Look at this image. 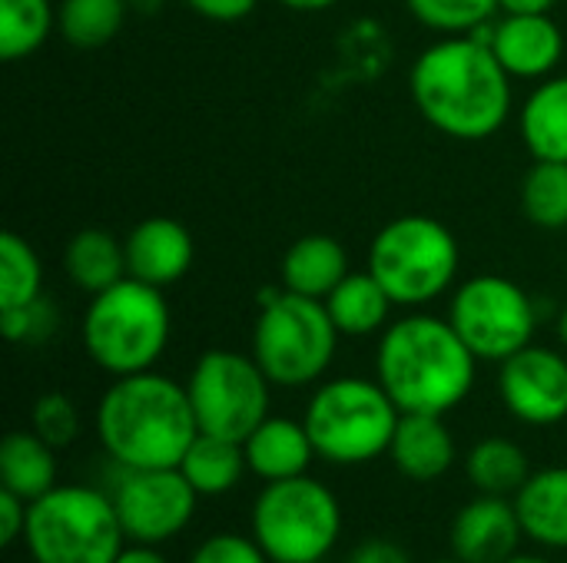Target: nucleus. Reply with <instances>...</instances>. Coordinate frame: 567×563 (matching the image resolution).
<instances>
[{
    "label": "nucleus",
    "mask_w": 567,
    "mask_h": 563,
    "mask_svg": "<svg viewBox=\"0 0 567 563\" xmlns=\"http://www.w3.org/2000/svg\"><path fill=\"white\" fill-rule=\"evenodd\" d=\"M27 514H30V504L23 498H17L13 491L0 488V541L7 548H13L17 541H23V534H27Z\"/></svg>",
    "instance_id": "35"
},
{
    "label": "nucleus",
    "mask_w": 567,
    "mask_h": 563,
    "mask_svg": "<svg viewBox=\"0 0 567 563\" xmlns=\"http://www.w3.org/2000/svg\"><path fill=\"white\" fill-rule=\"evenodd\" d=\"M123 249H126V272L156 289L179 282L196 256L189 229L169 216H150L136 222L123 239Z\"/></svg>",
    "instance_id": "16"
},
{
    "label": "nucleus",
    "mask_w": 567,
    "mask_h": 563,
    "mask_svg": "<svg viewBox=\"0 0 567 563\" xmlns=\"http://www.w3.org/2000/svg\"><path fill=\"white\" fill-rule=\"evenodd\" d=\"M339 338L322 299L269 289L259 295L249 355L276 388H309L332 368Z\"/></svg>",
    "instance_id": "5"
},
{
    "label": "nucleus",
    "mask_w": 567,
    "mask_h": 563,
    "mask_svg": "<svg viewBox=\"0 0 567 563\" xmlns=\"http://www.w3.org/2000/svg\"><path fill=\"white\" fill-rule=\"evenodd\" d=\"M409 93L432 129L462 143L495 136L515 106L508 70L472 33L425 46L409 70Z\"/></svg>",
    "instance_id": "1"
},
{
    "label": "nucleus",
    "mask_w": 567,
    "mask_h": 563,
    "mask_svg": "<svg viewBox=\"0 0 567 563\" xmlns=\"http://www.w3.org/2000/svg\"><path fill=\"white\" fill-rule=\"evenodd\" d=\"M558 338H561V345L567 348V305H565V312L558 315Z\"/></svg>",
    "instance_id": "43"
},
{
    "label": "nucleus",
    "mask_w": 567,
    "mask_h": 563,
    "mask_svg": "<svg viewBox=\"0 0 567 563\" xmlns=\"http://www.w3.org/2000/svg\"><path fill=\"white\" fill-rule=\"evenodd\" d=\"M405 7L422 27L442 37L475 33L482 23L495 20V13L502 10L498 0H405Z\"/></svg>",
    "instance_id": "31"
},
{
    "label": "nucleus",
    "mask_w": 567,
    "mask_h": 563,
    "mask_svg": "<svg viewBox=\"0 0 567 563\" xmlns=\"http://www.w3.org/2000/svg\"><path fill=\"white\" fill-rule=\"evenodd\" d=\"M389 458L409 481L429 484L445 478L458 458L455 435L445 425V415H402Z\"/></svg>",
    "instance_id": "18"
},
{
    "label": "nucleus",
    "mask_w": 567,
    "mask_h": 563,
    "mask_svg": "<svg viewBox=\"0 0 567 563\" xmlns=\"http://www.w3.org/2000/svg\"><path fill=\"white\" fill-rule=\"evenodd\" d=\"M130 13V0H60L56 30L70 46L93 50L110 43Z\"/></svg>",
    "instance_id": "27"
},
{
    "label": "nucleus",
    "mask_w": 567,
    "mask_h": 563,
    "mask_svg": "<svg viewBox=\"0 0 567 563\" xmlns=\"http://www.w3.org/2000/svg\"><path fill=\"white\" fill-rule=\"evenodd\" d=\"M518 136L535 159L567 163V73L538 80L518 110Z\"/></svg>",
    "instance_id": "21"
},
{
    "label": "nucleus",
    "mask_w": 567,
    "mask_h": 563,
    "mask_svg": "<svg viewBox=\"0 0 567 563\" xmlns=\"http://www.w3.org/2000/svg\"><path fill=\"white\" fill-rule=\"evenodd\" d=\"M23 544L33 563H113L130 541L113 494L90 484H56L30 504Z\"/></svg>",
    "instance_id": "8"
},
{
    "label": "nucleus",
    "mask_w": 567,
    "mask_h": 563,
    "mask_svg": "<svg viewBox=\"0 0 567 563\" xmlns=\"http://www.w3.org/2000/svg\"><path fill=\"white\" fill-rule=\"evenodd\" d=\"M492 50L512 80H548L565 56V33L551 13H505L495 20Z\"/></svg>",
    "instance_id": "15"
},
{
    "label": "nucleus",
    "mask_w": 567,
    "mask_h": 563,
    "mask_svg": "<svg viewBox=\"0 0 567 563\" xmlns=\"http://www.w3.org/2000/svg\"><path fill=\"white\" fill-rule=\"evenodd\" d=\"M522 212L538 229H567V163L535 159L522 179Z\"/></svg>",
    "instance_id": "29"
},
{
    "label": "nucleus",
    "mask_w": 567,
    "mask_h": 563,
    "mask_svg": "<svg viewBox=\"0 0 567 563\" xmlns=\"http://www.w3.org/2000/svg\"><path fill=\"white\" fill-rule=\"evenodd\" d=\"M163 3H166V0H130V10H133V13H146V17H150V13H159V10H163Z\"/></svg>",
    "instance_id": "41"
},
{
    "label": "nucleus",
    "mask_w": 567,
    "mask_h": 563,
    "mask_svg": "<svg viewBox=\"0 0 567 563\" xmlns=\"http://www.w3.org/2000/svg\"><path fill=\"white\" fill-rule=\"evenodd\" d=\"M252 538L272 563H322L342 538V504L329 484L302 475L266 484L252 501Z\"/></svg>",
    "instance_id": "9"
},
{
    "label": "nucleus",
    "mask_w": 567,
    "mask_h": 563,
    "mask_svg": "<svg viewBox=\"0 0 567 563\" xmlns=\"http://www.w3.org/2000/svg\"><path fill=\"white\" fill-rule=\"evenodd\" d=\"M243 451H246L249 475H256L266 484L302 478V475H309V465L319 458L306 421L279 418V415H269L243 441Z\"/></svg>",
    "instance_id": "17"
},
{
    "label": "nucleus",
    "mask_w": 567,
    "mask_h": 563,
    "mask_svg": "<svg viewBox=\"0 0 567 563\" xmlns=\"http://www.w3.org/2000/svg\"><path fill=\"white\" fill-rule=\"evenodd\" d=\"M449 322L478 362L502 365L505 358L532 345L538 332V309L518 282L485 272L455 285Z\"/></svg>",
    "instance_id": "11"
},
{
    "label": "nucleus",
    "mask_w": 567,
    "mask_h": 563,
    "mask_svg": "<svg viewBox=\"0 0 567 563\" xmlns=\"http://www.w3.org/2000/svg\"><path fill=\"white\" fill-rule=\"evenodd\" d=\"M113 563H169L156 548H150V544H126L120 554H116V561Z\"/></svg>",
    "instance_id": "38"
},
{
    "label": "nucleus",
    "mask_w": 567,
    "mask_h": 563,
    "mask_svg": "<svg viewBox=\"0 0 567 563\" xmlns=\"http://www.w3.org/2000/svg\"><path fill=\"white\" fill-rule=\"evenodd\" d=\"M110 494L126 541L150 548L179 538L189 528L199 504V494L193 491L179 468L123 471Z\"/></svg>",
    "instance_id": "12"
},
{
    "label": "nucleus",
    "mask_w": 567,
    "mask_h": 563,
    "mask_svg": "<svg viewBox=\"0 0 567 563\" xmlns=\"http://www.w3.org/2000/svg\"><path fill=\"white\" fill-rule=\"evenodd\" d=\"M462 252L455 232L435 216H399L369 246V272L399 309H422L452 292Z\"/></svg>",
    "instance_id": "7"
},
{
    "label": "nucleus",
    "mask_w": 567,
    "mask_h": 563,
    "mask_svg": "<svg viewBox=\"0 0 567 563\" xmlns=\"http://www.w3.org/2000/svg\"><path fill=\"white\" fill-rule=\"evenodd\" d=\"M465 478L478 494L515 498L525 488V481L532 478V461L518 441L492 435V438H482L468 448Z\"/></svg>",
    "instance_id": "25"
},
{
    "label": "nucleus",
    "mask_w": 567,
    "mask_h": 563,
    "mask_svg": "<svg viewBox=\"0 0 567 563\" xmlns=\"http://www.w3.org/2000/svg\"><path fill=\"white\" fill-rule=\"evenodd\" d=\"M56 329V309L40 295L37 302L0 309V332L13 345H37Z\"/></svg>",
    "instance_id": "33"
},
{
    "label": "nucleus",
    "mask_w": 567,
    "mask_h": 563,
    "mask_svg": "<svg viewBox=\"0 0 567 563\" xmlns=\"http://www.w3.org/2000/svg\"><path fill=\"white\" fill-rule=\"evenodd\" d=\"M179 471L193 484L199 498H223L229 494L249 471L243 441L216 438V435H196L186 458L179 461Z\"/></svg>",
    "instance_id": "26"
},
{
    "label": "nucleus",
    "mask_w": 567,
    "mask_h": 563,
    "mask_svg": "<svg viewBox=\"0 0 567 563\" xmlns=\"http://www.w3.org/2000/svg\"><path fill=\"white\" fill-rule=\"evenodd\" d=\"M346 563H412L409 554L395 544V541H385V538H369L362 541Z\"/></svg>",
    "instance_id": "37"
},
{
    "label": "nucleus",
    "mask_w": 567,
    "mask_h": 563,
    "mask_svg": "<svg viewBox=\"0 0 567 563\" xmlns=\"http://www.w3.org/2000/svg\"><path fill=\"white\" fill-rule=\"evenodd\" d=\"M515 511L532 544L567 551V465L532 471L515 494Z\"/></svg>",
    "instance_id": "19"
},
{
    "label": "nucleus",
    "mask_w": 567,
    "mask_h": 563,
    "mask_svg": "<svg viewBox=\"0 0 567 563\" xmlns=\"http://www.w3.org/2000/svg\"><path fill=\"white\" fill-rule=\"evenodd\" d=\"M452 554L465 563H505L518 554L525 538L515 498L478 494L452 521Z\"/></svg>",
    "instance_id": "14"
},
{
    "label": "nucleus",
    "mask_w": 567,
    "mask_h": 563,
    "mask_svg": "<svg viewBox=\"0 0 567 563\" xmlns=\"http://www.w3.org/2000/svg\"><path fill=\"white\" fill-rule=\"evenodd\" d=\"M106 458L123 471L179 468L199 435L186 385L159 372L113 378L93 411Z\"/></svg>",
    "instance_id": "2"
},
{
    "label": "nucleus",
    "mask_w": 567,
    "mask_h": 563,
    "mask_svg": "<svg viewBox=\"0 0 567 563\" xmlns=\"http://www.w3.org/2000/svg\"><path fill=\"white\" fill-rule=\"evenodd\" d=\"M326 309H329L339 335L365 338V335H375V332L389 329V315H392L395 302L389 299L382 282L365 269V272H349L326 295Z\"/></svg>",
    "instance_id": "22"
},
{
    "label": "nucleus",
    "mask_w": 567,
    "mask_h": 563,
    "mask_svg": "<svg viewBox=\"0 0 567 563\" xmlns=\"http://www.w3.org/2000/svg\"><path fill=\"white\" fill-rule=\"evenodd\" d=\"M0 488L13 491L27 504L56 488V448L37 431H10L0 441Z\"/></svg>",
    "instance_id": "24"
},
{
    "label": "nucleus",
    "mask_w": 567,
    "mask_h": 563,
    "mask_svg": "<svg viewBox=\"0 0 567 563\" xmlns=\"http://www.w3.org/2000/svg\"><path fill=\"white\" fill-rule=\"evenodd\" d=\"M498 395L512 418L532 428L567 421V358L555 348L528 345L502 362Z\"/></svg>",
    "instance_id": "13"
},
{
    "label": "nucleus",
    "mask_w": 567,
    "mask_h": 563,
    "mask_svg": "<svg viewBox=\"0 0 567 563\" xmlns=\"http://www.w3.org/2000/svg\"><path fill=\"white\" fill-rule=\"evenodd\" d=\"M189 563H272L266 557V551L256 544V538L249 534H213L206 538L196 551Z\"/></svg>",
    "instance_id": "34"
},
{
    "label": "nucleus",
    "mask_w": 567,
    "mask_h": 563,
    "mask_svg": "<svg viewBox=\"0 0 567 563\" xmlns=\"http://www.w3.org/2000/svg\"><path fill=\"white\" fill-rule=\"evenodd\" d=\"M276 3L286 7V10H296V13H319V10L336 7L339 0H276Z\"/></svg>",
    "instance_id": "40"
},
{
    "label": "nucleus",
    "mask_w": 567,
    "mask_h": 563,
    "mask_svg": "<svg viewBox=\"0 0 567 563\" xmlns=\"http://www.w3.org/2000/svg\"><path fill=\"white\" fill-rule=\"evenodd\" d=\"M502 13H551L558 0H498Z\"/></svg>",
    "instance_id": "39"
},
{
    "label": "nucleus",
    "mask_w": 567,
    "mask_h": 563,
    "mask_svg": "<svg viewBox=\"0 0 567 563\" xmlns=\"http://www.w3.org/2000/svg\"><path fill=\"white\" fill-rule=\"evenodd\" d=\"M186 395L203 435L246 441L269 418L272 382L252 355L209 348L196 358Z\"/></svg>",
    "instance_id": "10"
},
{
    "label": "nucleus",
    "mask_w": 567,
    "mask_h": 563,
    "mask_svg": "<svg viewBox=\"0 0 567 563\" xmlns=\"http://www.w3.org/2000/svg\"><path fill=\"white\" fill-rule=\"evenodd\" d=\"M30 431H37L50 448H70L80 431H83V421H80V408L73 405L70 395L63 392H47L33 402V411H30Z\"/></svg>",
    "instance_id": "32"
},
{
    "label": "nucleus",
    "mask_w": 567,
    "mask_h": 563,
    "mask_svg": "<svg viewBox=\"0 0 567 563\" xmlns=\"http://www.w3.org/2000/svg\"><path fill=\"white\" fill-rule=\"evenodd\" d=\"M302 421L322 461L355 468L389 455L402 411L379 378L342 375L312 392Z\"/></svg>",
    "instance_id": "6"
},
{
    "label": "nucleus",
    "mask_w": 567,
    "mask_h": 563,
    "mask_svg": "<svg viewBox=\"0 0 567 563\" xmlns=\"http://www.w3.org/2000/svg\"><path fill=\"white\" fill-rule=\"evenodd\" d=\"M478 358L455 325L439 315L412 312L379 338L375 378L402 415H449L475 388Z\"/></svg>",
    "instance_id": "3"
},
{
    "label": "nucleus",
    "mask_w": 567,
    "mask_h": 563,
    "mask_svg": "<svg viewBox=\"0 0 567 563\" xmlns=\"http://www.w3.org/2000/svg\"><path fill=\"white\" fill-rule=\"evenodd\" d=\"M505 563H551L548 557H538V554H515L512 561Z\"/></svg>",
    "instance_id": "42"
},
{
    "label": "nucleus",
    "mask_w": 567,
    "mask_h": 563,
    "mask_svg": "<svg viewBox=\"0 0 567 563\" xmlns=\"http://www.w3.org/2000/svg\"><path fill=\"white\" fill-rule=\"evenodd\" d=\"M169 332L173 315L163 289L133 275L90 295L80 322V338L90 362L113 378L150 372L163 358Z\"/></svg>",
    "instance_id": "4"
},
{
    "label": "nucleus",
    "mask_w": 567,
    "mask_h": 563,
    "mask_svg": "<svg viewBox=\"0 0 567 563\" xmlns=\"http://www.w3.org/2000/svg\"><path fill=\"white\" fill-rule=\"evenodd\" d=\"M349 275V252L336 236L326 232H312L296 239L279 265V279L282 289L309 295V299H322Z\"/></svg>",
    "instance_id": "20"
},
{
    "label": "nucleus",
    "mask_w": 567,
    "mask_h": 563,
    "mask_svg": "<svg viewBox=\"0 0 567 563\" xmlns=\"http://www.w3.org/2000/svg\"><path fill=\"white\" fill-rule=\"evenodd\" d=\"M432 563H465V561H458V557H445V561H432Z\"/></svg>",
    "instance_id": "44"
},
{
    "label": "nucleus",
    "mask_w": 567,
    "mask_h": 563,
    "mask_svg": "<svg viewBox=\"0 0 567 563\" xmlns=\"http://www.w3.org/2000/svg\"><path fill=\"white\" fill-rule=\"evenodd\" d=\"M43 295V262L37 249L17 236L0 232V309L27 305Z\"/></svg>",
    "instance_id": "30"
},
{
    "label": "nucleus",
    "mask_w": 567,
    "mask_h": 563,
    "mask_svg": "<svg viewBox=\"0 0 567 563\" xmlns=\"http://www.w3.org/2000/svg\"><path fill=\"white\" fill-rule=\"evenodd\" d=\"M53 27L56 10L50 0H0V56L7 63L33 56Z\"/></svg>",
    "instance_id": "28"
},
{
    "label": "nucleus",
    "mask_w": 567,
    "mask_h": 563,
    "mask_svg": "<svg viewBox=\"0 0 567 563\" xmlns=\"http://www.w3.org/2000/svg\"><path fill=\"white\" fill-rule=\"evenodd\" d=\"M193 13L206 17V20H216V23H236V20H246L262 0H183Z\"/></svg>",
    "instance_id": "36"
},
{
    "label": "nucleus",
    "mask_w": 567,
    "mask_h": 563,
    "mask_svg": "<svg viewBox=\"0 0 567 563\" xmlns=\"http://www.w3.org/2000/svg\"><path fill=\"white\" fill-rule=\"evenodd\" d=\"M63 272L86 295L116 285L120 279L130 275L123 239H116L106 229H80L76 236H70L63 249Z\"/></svg>",
    "instance_id": "23"
}]
</instances>
